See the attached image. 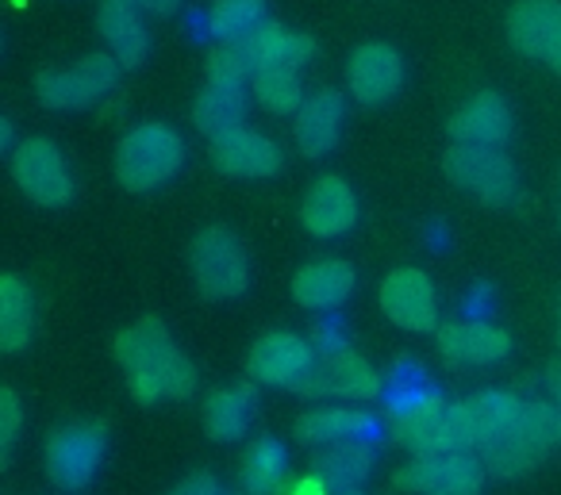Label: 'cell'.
Here are the masks:
<instances>
[{"label":"cell","instance_id":"obj_1","mask_svg":"<svg viewBox=\"0 0 561 495\" xmlns=\"http://www.w3.org/2000/svg\"><path fill=\"white\" fill-rule=\"evenodd\" d=\"M116 361L124 365L127 384H131L135 400L154 403V400H185L196 392V369L178 342L170 338L158 319H139L116 338Z\"/></svg>","mask_w":561,"mask_h":495},{"label":"cell","instance_id":"obj_2","mask_svg":"<svg viewBox=\"0 0 561 495\" xmlns=\"http://www.w3.org/2000/svg\"><path fill=\"white\" fill-rule=\"evenodd\" d=\"M561 446V411L550 400H527L523 415L496 446L484 449V469L492 476H519Z\"/></svg>","mask_w":561,"mask_h":495},{"label":"cell","instance_id":"obj_3","mask_svg":"<svg viewBox=\"0 0 561 495\" xmlns=\"http://www.w3.org/2000/svg\"><path fill=\"white\" fill-rule=\"evenodd\" d=\"M181 165H185V142L165 124H139L124 135L116 150V177L131 193L165 185L170 177H178Z\"/></svg>","mask_w":561,"mask_h":495},{"label":"cell","instance_id":"obj_4","mask_svg":"<svg viewBox=\"0 0 561 495\" xmlns=\"http://www.w3.org/2000/svg\"><path fill=\"white\" fill-rule=\"evenodd\" d=\"M389 434L392 441H400V446H408L420 457L466 453L458 430V403H450L435 388H427V392L408 403H397L389 411Z\"/></svg>","mask_w":561,"mask_h":495},{"label":"cell","instance_id":"obj_5","mask_svg":"<svg viewBox=\"0 0 561 495\" xmlns=\"http://www.w3.org/2000/svg\"><path fill=\"white\" fill-rule=\"evenodd\" d=\"M293 392L300 395H339V400H377L385 392L377 369H369V361H362V354H354L343 338H328L316 346V361L308 369V377L300 380Z\"/></svg>","mask_w":561,"mask_h":495},{"label":"cell","instance_id":"obj_6","mask_svg":"<svg viewBox=\"0 0 561 495\" xmlns=\"http://www.w3.org/2000/svg\"><path fill=\"white\" fill-rule=\"evenodd\" d=\"M193 277L208 300H234L250 285V257L239 234L227 227H208L193 242Z\"/></svg>","mask_w":561,"mask_h":495},{"label":"cell","instance_id":"obj_7","mask_svg":"<svg viewBox=\"0 0 561 495\" xmlns=\"http://www.w3.org/2000/svg\"><path fill=\"white\" fill-rule=\"evenodd\" d=\"M119 62L112 55H85L62 70H47L39 78V101L58 112H81L101 104L116 89Z\"/></svg>","mask_w":561,"mask_h":495},{"label":"cell","instance_id":"obj_8","mask_svg":"<svg viewBox=\"0 0 561 495\" xmlns=\"http://www.w3.org/2000/svg\"><path fill=\"white\" fill-rule=\"evenodd\" d=\"M443 165H446V177H450L454 185L477 193L484 204H492V208H504V204L515 200V188L519 185H515V165L507 162L504 150L454 142V147L446 150Z\"/></svg>","mask_w":561,"mask_h":495},{"label":"cell","instance_id":"obj_9","mask_svg":"<svg viewBox=\"0 0 561 495\" xmlns=\"http://www.w3.org/2000/svg\"><path fill=\"white\" fill-rule=\"evenodd\" d=\"M108 449V430L104 423H70L50 434L47 441V472L58 487L78 492L96 476Z\"/></svg>","mask_w":561,"mask_h":495},{"label":"cell","instance_id":"obj_10","mask_svg":"<svg viewBox=\"0 0 561 495\" xmlns=\"http://www.w3.org/2000/svg\"><path fill=\"white\" fill-rule=\"evenodd\" d=\"M12 177H16L20 193L39 208H62L73 196L70 165L50 139L20 142L16 154H12Z\"/></svg>","mask_w":561,"mask_h":495},{"label":"cell","instance_id":"obj_11","mask_svg":"<svg viewBox=\"0 0 561 495\" xmlns=\"http://www.w3.org/2000/svg\"><path fill=\"white\" fill-rule=\"evenodd\" d=\"M392 484L412 495H481L484 464L469 453H431L404 464Z\"/></svg>","mask_w":561,"mask_h":495},{"label":"cell","instance_id":"obj_12","mask_svg":"<svg viewBox=\"0 0 561 495\" xmlns=\"http://www.w3.org/2000/svg\"><path fill=\"white\" fill-rule=\"evenodd\" d=\"M316 361V342L289 331H270L250 346L247 372L250 380L270 388H297Z\"/></svg>","mask_w":561,"mask_h":495},{"label":"cell","instance_id":"obj_13","mask_svg":"<svg viewBox=\"0 0 561 495\" xmlns=\"http://www.w3.org/2000/svg\"><path fill=\"white\" fill-rule=\"evenodd\" d=\"M507 39L523 58L561 70V0H519L507 12Z\"/></svg>","mask_w":561,"mask_h":495},{"label":"cell","instance_id":"obj_14","mask_svg":"<svg viewBox=\"0 0 561 495\" xmlns=\"http://www.w3.org/2000/svg\"><path fill=\"white\" fill-rule=\"evenodd\" d=\"M381 311L400 331H438V292L423 269H392L381 285Z\"/></svg>","mask_w":561,"mask_h":495},{"label":"cell","instance_id":"obj_15","mask_svg":"<svg viewBox=\"0 0 561 495\" xmlns=\"http://www.w3.org/2000/svg\"><path fill=\"white\" fill-rule=\"evenodd\" d=\"M523 403L519 395L512 392H477L469 395V400L458 403V430H461V449H489L496 446L500 438H504L507 430H512L515 423H519L523 415Z\"/></svg>","mask_w":561,"mask_h":495},{"label":"cell","instance_id":"obj_16","mask_svg":"<svg viewBox=\"0 0 561 495\" xmlns=\"http://www.w3.org/2000/svg\"><path fill=\"white\" fill-rule=\"evenodd\" d=\"M211 162H216V170L227 173V177L262 181V177H273V173L285 165V154H280V147L270 135L239 127V131H227V135H219V139H211Z\"/></svg>","mask_w":561,"mask_h":495},{"label":"cell","instance_id":"obj_17","mask_svg":"<svg viewBox=\"0 0 561 495\" xmlns=\"http://www.w3.org/2000/svg\"><path fill=\"white\" fill-rule=\"evenodd\" d=\"M300 223L312 239H339L358 223V200H354L351 185L343 177H320L305 193L300 204Z\"/></svg>","mask_w":561,"mask_h":495},{"label":"cell","instance_id":"obj_18","mask_svg":"<svg viewBox=\"0 0 561 495\" xmlns=\"http://www.w3.org/2000/svg\"><path fill=\"white\" fill-rule=\"evenodd\" d=\"M346 78H351L354 101L374 108V104H385L400 93V85H404V62H400V55L389 43H366V47L354 50Z\"/></svg>","mask_w":561,"mask_h":495},{"label":"cell","instance_id":"obj_19","mask_svg":"<svg viewBox=\"0 0 561 495\" xmlns=\"http://www.w3.org/2000/svg\"><path fill=\"white\" fill-rule=\"evenodd\" d=\"M438 349L450 365H496L507 357L512 338L500 331L496 323L484 319H454V323L438 326Z\"/></svg>","mask_w":561,"mask_h":495},{"label":"cell","instance_id":"obj_20","mask_svg":"<svg viewBox=\"0 0 561 495\" xmlns=\"http://www.w3.org/2000/svg\"><path fill=\"white\" fill-rule=\"evenodd\" d=\"M234 50L247 58L250 73L277 70V66L280 70H300V66H308L316 58V39H308V35H300V32H289V27H280V24H262L254 35L234 43Z\"/></svg>","mask_w":561,"mask_h":495},{"label":"cell","instance_id":"obj_21","mask_svg":"<svg viewBox=\"0 0 561 495\" xmlns=\"http://www.w3.org/2000/svg\"><path fill=\"white\" fill-rule=\"evenodd\" d=\"M450 139L466 142V147H504L512 139V108L504 96L496 93H477L450 116Z\"/></svg>","mask_w":561,"mask_h":495},{"label":"cell","instance_id":"obj_22","mask_svg":"<svg viewBox=\"0 0 561 495\" xmlns=\"http://www.w3.org/2000/svg\"><path fill=\"white\" fill-rule=\"evenodd\" d=\"M96 24H101V39L108 43L112 58H116L124 70L142 66L150 50V35L142 24V9L135 0H101V12H96Z\"/></svg>","mask_w":561,"mask_h":495},{"label":"cell","instance_id":"obj_23","mask_svg":"<svg viewBox=\"0 0 561 495\" xmlns=\"http://www.w3.org/2000/svg\"><path fill=\"white\" fill-rule=\"evenodd\" d=\"M343 119H346V104L335 89H320L305 101V108L297 112V147L305 158H323L335 150L339 135H343Z\"/></svg>","mask_w":561,"mask_h":495},{"label":"cell","instance_id":"obj_24","mask_svg":"<svg viewBox=\"0 0 561 495\" xmlns=\"http://www.w3.org/2000/svg\"><path fill=\"white\" fill-rule=\"evenodd\" d=\"M354 292V269L351 262H339V257H320V262H308L305 269H297L293 277V300L308 311H331Z\"/></svg>","mask_w":561,"mask_h":495},{"label":"cell","instance_id":"obj_25","mask_svg":"<svg viewBox=\"0 0 561 495\" xmlns=\"http://www.w3.org/2000/svg\"><path fill=\"white\" fill-rule=\"evenodd\" d=\"M377 461L374 438L358 441H335V446H320L312 453V476L320 480L328 492H346V487H358L369 476Z\"/></svg>","mask_w":561,"mask_h":495},{"label":"cell","instance_id":"obj_26","mask_svg":"<svg viewBox=\"0 0 561 495\" xmlns=\"http://www.w3.org/2000/svg\"><path fill=\"white\" fill-rule=\"evenodd\" d=\"M381 423L358 407H320L297 418V438L305 446H335V441L377 438Z\"/></svg>","mask_w":561,"mask_h":495},{"label":"cell","instance_id":"obj_27","mask_svg":"<svg viewBox=\"0 0 561 495\" xmlns=\"http://www.w3.org/2000/svg\"><path fill=\"white\" fill-rule=\"evenodd\" d=\"M257 407V395L254 384H231V388H219L204 400V434L211 441H239L247 434L250 418H254Z\"/></svg>","mask_w":561,"mask_h":495},{"label":"cell","instance_id":"obj_28","mask_svg":"<svg viewBox=\"0 0 561 495\" xmlns=\"http://www.w3.org/2000/svg\"><path fill=\"white\" fill-rule=\"evenodd\" d=\"M193 124L208 139L247 127V85H204L193 104Z\"/></svg>","mask_w":561,"mask_h":495},{"label":"cell","instance_id":"obj_29","mask_svg":"<svg viewBox=\"0 0 561 495\" xmlns=\"http://www.w3.org/2000/svg\"><path fill=\"white\" fill-rule=\"evenodd\" d=\"M239 484L247 495H273L289 484V457L277 438H254L242 453Z\"/></svg>","mask_w":561,"mask_h":495},{"label":"cell","instance_id":"obj_30","mask_svg":"<svg viewBox=\"0 0 561 495\" xmlns=\"http://www.w3.org/2000/svg\"><path fill=\"white\" fill-rule=\"evenodd\" d=\"M35 296L20 277H0V346L16 354L32 342Z\"/></svg>","mask_w":561,"mask_h":495},{"label":"cell","instance_id":"obj_31","mask_svg":"<svg viewBox=\"0 0 561 495\" xmlns=\"http://www.w3.org/2000/svg\"><path fill=\"white\" fill-rule=\"evenodd\" d=\"M262 24H270L265 0H216L208 9V32L219 43H239L254 35Z\"/></svg>","mask_w":561,"mask_h":495},{"label":"cell","instance_id":"obj_32","mask_svg":"<svg viewBox=\"0 0 561 495\" xmlns=\"http://www.w3.org/2000/svg\"><path fill=\"white\" fill-rule=\"evenodd\" d=\"M250 89H254V101L262 104L273 116H297L305 108V85H300V70H257L250 78Z\"/></svg>","mask_w":561,"mask_h":495},{"label":"cell","instance_id":"obj_33","mask_svg":"<svg viewBox=\"0 0 561 495\" xmlns=\"http://www.w3.org/2000/svg\"><path fill=\"white\" fill-rule=\"evenodd\" d=\"M247 78H254L247 66V58L234 50V43H219L208 55V81L211 85H247Z\"/></svg>","mask_w":561,"mask_h":495},{"label":"cell","instance_id":"obj_34","mask_svg":"<svg viewBox=\"0 0 561 495\" xmlns=\"http://www.w3.org/2000/svg\"><path fill=\"white\" fill-rule=\"evenodd\" d=\"M20 434V400L12 388H0V449L9 453Z\"/></svg>","mask_w":561,"mask_h":495},{"label":"cell","instance_id":"obj_35","mask_svg":"<svg viewBox=\"0 0 561 495\" xmlns=\"http://www.w3.org/2000/svg\"><path fill=\"white\" fill-rule=\"evenodd\" d=\"M170 495H231V492H227L216 476H208V472H196V476H188L185 484L173 487Z\"/></svg>","mask_w":561,"mask_h":495},{"label":"cell","instance_id":"obj_36","mask_svg":"<svg viewBox=\"0 0 561 495\" xmlns=\"http://www.w3.org/2000/svg\"><path fill=\"white\" fill-rule=\"evenodd\" d=\"M142 12H150V16H170V12L181 9V0H135Z\"/></svg>","mask_w":561,"mask_h":495},{"label":"cell","instance_id":"obj_37","mask_svg":"<svg viewBox=\"0 0 561 495\" xmlns=\"http://www.w3.org/2000/svg\"><path fill=\"white\" fill-rule=\"evenodd\" d=\"M546 388H550V403L561 411V361H553L550 369H546Z\"/></svg>","mask_w":561,"mask_h":495},{"label":"cell","instance_id":"obj_38","mask_svg":"<svg viewBox=\"0 0 561 495\" xmlns=\"http://www.w3.org/2000/svg\"><path fill=\"white\" fill-rule=\"evenodd\" d=\"M331 495H362L358 487H346V492H331Z\"/></svg>","mask_w":561,"mask_h":495},{"label":"cell","instance_id":"obj_39","mask_svg":"<svg viewBox=\"0 0 561 495\" xmlns=\"http://www.w3.org/2000/svg\"><path fill=\"white\" fill-rule=\"evenodd\" d=\"M558 342H561V319H558Z\"/></svg>","mask_w":561,"mask_h":495},{"label":"cell","instance_id":"obj_40","mask_svg":"<svg viewBox=\"0 0 561 495\" xmlns=\"http://www.w3.org/2000/svg\"><path fill=\"white\" fill-rule=\"evenodd\" d=\"M16 4H24V0H16Z\"/></svg>","mask_w":561,"mask_h":495}]
</instances>
